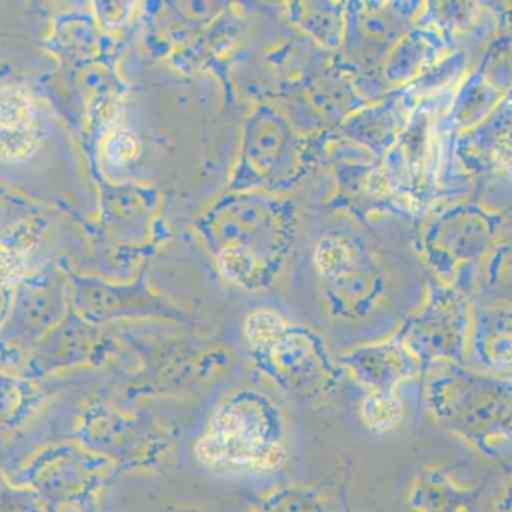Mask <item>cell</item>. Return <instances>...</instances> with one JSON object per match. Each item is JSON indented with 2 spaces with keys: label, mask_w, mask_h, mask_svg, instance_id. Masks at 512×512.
Listing matches in <instances>:
<instances>
[{
  "label": "cell",
  "mask_w": 512,
  "mask_h": 512,
  "mask_svg": "<svg viewBox=\"0 0 512 512\" xmlns=\"http://www.w3.org/2000/svg\"><path fill=\"white\" fill-rule=\"evenodd\" d=\"M295 233L290 203L260 193L239 191L214 214L211 241L221 272L245 289H263L274 281Z\"/></svg>",
  "instance_id": "obj_1"
},
{
  "label": "cell",
  "mask_w": 512,
  "mask_h": 512,
  "mask_svg": "<svg viewBox=\"0 0 512 512\" xmlns=\"http://www.w3.org/2000/svg\"><path fill=\"white\" fill-rule=\"evenodd\" d=\"M209 470L233 475H265L286 463V427L280 407L262 392H233L215 410L196 445Z\"/></svg>",
  "instance_id": "obj_2"
},
{
  "label": "cell",
  "mask_w": 512,
  "mask_h": 512,
  "mask_svg": "<svg viewBox=\"0 0 512 512\" xmlns=\"http://www.w3.org/2000/svg\"><path fill=\"white\" fill-rule=\"evenodd\" d=\"M245 334L260 370L289 391L310 394L334 376L322 338L304 326L290 325L274 311L251 314Z\"/></svg>",
  "instance_id": "obj_3"
},
{
  "label": "cell",
  "mask_w": 512,
  "mask_h": 512,
  "mask_svg": "<svg viewBox=\"0 0 512 512\" xmlns=\"http://www.w3.org/2000/svg\"><path fill=\"white\" fill-rule=\"evenodd\" d=\"M433 383L436 415L458 433L491 452L509 437V391L469 374H445Z\"/></svg>",
  "instance_id": "obj_4"
},
{
  "label": "cell",
  "mask_w": 512,
  "mask_h": 512,
  "mask_svg": "<svg viewBox=\"0 0 512 512\" xmlns=\"http://www.w3.org/2000/svg\"><path fill=\"white\" fill-rule=\"evenodd\" d=\"M317 271L332 313L358 319L370 313L383 292L373 254L353 236H329L317 247Z\"/></svg>",
  "instance_id": "obj_5"
},
{
  "label": "cell",
  "mask_w": 512,
  "mask_h": 512,
  "mask_svg": "<svg viewBox=\"0 0 512 512\" xmlns=\"http://www.w3.org/2000/svg\"><path fill=\"white\" fill-rule=\"evenodd\" d=\"M301 149L283 116L268 107L257 110L244 128L241 163L233 190H277L299 172Z\"/></svg>",
  "instance_id": "obj_6"
},
{
  "label": "cell",
  "mask_w": 512,
  "mask_h": 512,
  "mask_svg": "<svg viewBox=\"0 0 512 512\" xmlns=\"http://www.w3.org/2000/svg\"><path fill=\"white\" fill-rule=\"evenodd\" d=\"M109 461L92 457L74 448L55 449L37 458L17 476V485H26L47 512H89L94 496L106 478Z\"/></svg>",
  "instance_id": "obj_7"
},
{
  "label": "cell",
  "mask_w": 512,
  "mask_h": 512,
  "mask_svg": "<svg viewBox=\"0 0 512 512\" xmlns=\"http://www.w3.org/2000/svg\"><path fill=\"white\" fill-rule=\"evenodd\" d=\"M349 367L361 382L370 386L371 394L394 395L398 382L415 371V359L404 346L389 343L355 353Z\"/></svg>",
  "instance_id": "obj_8"
},
{
  "label": "cell",
  "mask_w": 512,
  "mask_h": 512,
  "mask_svg": "<svg viewBox=\"0 0 512 512\" xmlns=\"http://www.w3.org/2000/svg\"><path fill=\"white\" fill-rule=\"evenodd\" d=\"M407 500L415 512H470L472 509V491L440 467L422 470L413 479Z\"/></svg>",
  "instance_id": "obj_9"
},
{
  "label": "cell",
  "mask_w": 512,
  "mask_h": 512,
  "mask_svg": "<svg viewBox=\"0 0 512 512\" xmlns=\"http://www.w3.org/2000/svg\"><path fill=\"white\" fill-rule=\"evenodd\" d=\"M250 512H329L328 502L316 488L283 485L260 497Z\"/></svg>",
  "instance_id": "obj_10"
},
{
  "label": "cell",
  "mask_w": 512,
  "mask_h": 512,
  "mask_svg": "<svg viewBox=\"0 0 512 512\" xmlns=\"http://www.w3.org/2000/svg\"><path fill=\"white\" fill-rule=\"evenodd\" d=\"M38 403L34 386L19 377L0 374V434L22 424Z\"/></svg>",
  "instance_id": "obj_11"
},
{
  "label": "cell",
  "mask_w": 512,
  "mask_h": 512,
  "mask_svg": "<svg viewBox=\"0 0 512 512\" xmlns=\"http://www.w3.org/2000/svg\"><path fill=\"white\" fill-rule=\"evenodd\" d=\"M511 335H509V314H490L479 325L476 347L482 361L490 367L503 370L509 368L511 361Z\"/></svg>",
  "instance_id": "obj_12"
},
{
  "label": "cell",
  "mask_w": 512,
  "mask_h": 512,
  "mask_svg": "<svg viewBox=\"0 0 512 512\" xmlns=\"http://www.w3.org/2000/svg\"><path fill=\"white\" fill-rule=\"evenodd\" d=\"M34 125V110L28 94L17 88L5 89L0 94V128Z\"/></svg>",
  "instance_id": "obj_13"
},
{
  "label": "cell",
  "mask_w": 512,
  "mask_h": 512,
  "mask_svg": "<svg viewBox=\"0 0 512 512\" xmlns=\"http://www.w3.org/2000/svg\"><path fill=\"white\" fill-rule=\"evenodd\" d=\"M37 148L35 125L17 128H0V158L5 161H22L31 157Z\"/></svg>",
  "instance_id": "obj_14"
},
{
  "label": "cell",
  "mask_w": 512,
  "mask_h": 512,
  "mask_svg": "<svg viewBox=\"0 0 512 512\" xmlns=\"http://www.w3.org/2000/svg\"><path fill=\"white\" fill-rule=\"evenodd\" d=\"M0 512H47L31 488L14 487L0 470Z\"/></svg>",
  "instance_id": "obj_15"
},
{
  "label": "cell",
  "mask_w": 512,
  "mask_h": 512,
  "mask_svg": "<svg viewBox=\"0 0 512 512\" xmlns=\"http://www.w3.org/2000/svg\"><path fill=\"white\" fill-rule=\"evenodd\" d=\"M106 151L110 160L116 161V163H125L136 155V139L127 131H116L107 140Z\"/></svg>",
  "instance_id": "obj_16"
},
{
  "label": "cell",
  "mask_w": 512,
  "mask_h": 512,
  "mask_svg": "<svg viewBox=\"0 0 512 512\" xmlns=\"http://www.w3.org/2000/svg\"><path fill=\"white\" fill-rule=\"evenodd\" d=\"M497 512H511V497H509V488H506L503 496L500 497Z\"/></svg>",
  "instance_id": "obj_17"
}]
</instances>
